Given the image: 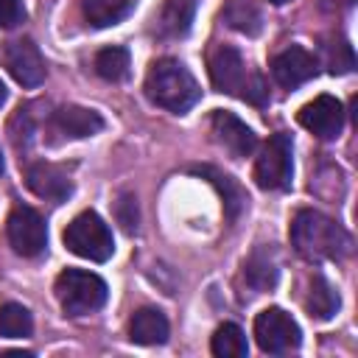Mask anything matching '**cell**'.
Instances as JSON below:
<instances>
[{"mask_svg": "<svg viewBox=\"0 0 358 358\" xmlns=\"http://www.w3.org/2000/svg\"><path fill=\"white\" fill-rule=\"evenodd\" d=\"M319 64H316V56L308 53L305 48L299 45H288L285 50H280L274 59H271V76L277 78L280 87L285 90H294L305 81H310L316 76Z\"/></svg>", "mask_w": 358, "mask_h": 358, "instance_id": "obj_10", "label": "cell"}, {"mask_svg": "<svg viewBox=\"0 0 358 358\" xmlns=\"http://www.w3.org/2000/svg\"><path fill=\"white\" fill-rule=\"evenodd\" d=\"M299 324L282 308H266L255 319V341L268 355H282L299 347Z\"/></svg>", "mask_w": 358, "mask_h": 358, "instance_id": "obj_7", "label": "cell"}, {"mask_svg": "<svg viewBox=\"0 0 358 358\" xmlns=\"http://www.w3.org/2000/svg\"><path fill=\"white\" fill-rule=\"evenodd\" d=\"M6 95H8V92H6V84H3V81H0V106H3V103H6Z\"/></svg>", "mask_w": 358, "mask_h": 358, "instance_id": "obj_28", "label": "cell"}, {"mask_svg": "<svg viewBox=\"0 0 358 358\" xmlns=\"http://www.w3.org/2000/svg\"><path fill=\"white\" fill-rule=\"evenodd\" d=\"M291 176H294V145L291 137L280 131L263 145L255 162V182L263 190H288Z\"/></svg>", "mask_w": 358, "mask_h": 358, "instance_id": "obj_6", "label": "cell"}, {"mask_svg": "<svg viewBox=\"0 0 358 358\" xmlns=\"http://www.w3.org/2000/svg\"><path fill=\"white\" fill-rule=\"evenodd\" d=\"M129 338L134 344L151 347V344H162L168 338V319L165 313H159L157 308H143L131 316L129 322Z\"/></svg>", "mask_w": 358, "mask_h": 358, "instance_id": "obj_16", "label": "cell"}, {"mask_svg": "<svg viewBox=\"0 0 358 358\" xmlns=\"http://www.w3.org/2000/svg\"><path fill=\"white\" fill-rule=\"evenodd\" d=\"M305 308H308V313H310L313 319H330V316L338 310V294L333 291V285H330L322 274H313V277H310Z\"/></svg>", "mask_w": 358, "mask_h": 358, "instance_id": "obj_18", "label": "cell"}, {"mask_svg": "<svg viewBox=\"0 0 358 358\" xmlns=\"http://www.w3.org/2000/svg\"><path fill=\"white\" fill-rule=\"evenodd\" d=\"M210 350H213V355H218V358H246L249 344H246L243 330H241L238 324L227 322V324H221V327L213 333Z\"/></svg>", "mask_w": 358, "mask_h": 358, "instance_id": "obj_21", "label": "cell"}, {"mask_svg": "<svg viewBox=\"0 0 358 358\" xmlns=\"http://www.w3.org/2000/svg\"><path fill=\"white\" fill-rule=\"evenodd\" d=\"M199 0H165L162 11L157 17V31L162 39H176L190 31V22L196 17Z\"/></svg>", "mask_w": 358, "mask_h": 358, "instance_id": "obj_15", "label": "cell"}, {"mask_svg": "<svg viewBox=\"0 0 358 358\" xmlns=\"http://www.w3.org/2000/svg\"><path fill=\"white\" fill-rule=\"evenodd\" d=\"M53 129L62 134V137H70V140H81V137H92L103 129V117L92 109H84V106H59L50 117Z\"/></svg>", "mask_w": 358, "mask_h": 358, "instance_id": "obj_14", "label": "cell"}, {"mask_svg": "<svg viewBox=\"0 0 358 358\" xmlns=\"http://www.w3.org/2000/svg\"><path fill=\"white\" fill-rule=\"evenodd\" d=\"M6 67L22 87H39L45 81V59L31 39L11 42L6 50Z\"/></svg>", "mask_w": 358, "mask_h": 358, "instance_id": "obj_12", "label": "cell"}, {"mask_svg": "<svg viewBox=\"0 0 358 358\" xmlns=\"http://www.w3.org/2000/svg\"><path fill=\"white\" fill-rule=\"evenodd\" d=\"M296 120L310 131L316 134L319 140H333L341 134V126H344V106L338 98L333 95H319L313 101H308L299 112H296Z\"/></svg>", "mask_w": 358, "mask_h": 358, "instance_id": "obj_9", "label": "cell"}, {"mask_svg": "<svg viewBox=\"0 0 358 358\" xmlns=\"http://www.w3.org/2000/svg\"><path fill=\"white\" fill-rule=\"evenodd\" d=\"M196 173L207 176V179L215 185V190H218V193H221V199H224L227 221H235V218L243 213V207H246V193L241 190V185H238L232 176H227V173H221L218 168H210V165L196 168Z\"/></svg>", "mask_w": 358, "mask_h": 358, "instance_id": "obj_17", "label": "cell"}, {"mask_svg": "<svg viewBox=\"0 0 358 358\" xmlns=\"http://www.w3.org/2000/svg\"><path fill=\"white\" fill-rule=\"evenodd\" d=\"M25 185L31 187V193H36L39 199H48L53 204L67 201L73 193V182H70L67 171L59 165H50V162L28 165L25 168Z\"/></svg>", "mask_w": 358, "mask_h": 358, "instance_id": "obj_11", "label": "cell"}, {"mask_svg": "<svg viewBox=\"0 0 358 358\" xmlns=\"http://www.w3.org/2000/svg\"><path fill=\"white\" fill-rule=\"evenodd\" d=\"M25 20L22 0H0V28H14Z\"/></svg>", "mask_w": 358, "mask_h": 358, "instance_id": "obj_26", "label": "cell"}, {"mask_svg": "<svg viewBox=\"0 0 358 358\" xmlns=\"http://www.w3.org/2000/svg\"><path fill=\"white\" fill-rule=\"evenodd\" d=\"M129 67H131V56L126 48L112 45L95 53V73L103 81H123L129 76Z\"/></svg>", "mask_w": 358, "mask_h": 358, "instance_id": "obj_22", "label": "cell"}, {"mask_svg": "<svg viewBox=\"0 0 358 358\" xmlns=\"http://www.w3.org/2000/svg\"><path fill=\"white\" fill-rule=\"evenodd\" d=\"M291 246L313 263L341 260L350 249L347 232L327 215L316 210H299L291 221Z\"/></svg>", "mask_w": 358, "mask_h": 358, "instance_id": "obj_1", "label": "cell"}, {"mask_svg": "<svg viewBox=\"0 0 358 358\" xmlns=\"http://www.w3.org/2000/svg\"><path fill=\"white\" fill-rule=\"evenodd\" d=\"M210 126H213L215 140H218V143H221V145H224L235 159L249 157V154L255 151V145H257L255 131H252L241 117H235L232 112H224V109L213 112Z\"/></svg>", "mask_w": 358, "mask_h": 358, "instance_id": "obj_13", "label": "cell"}, {"mask_svg": "<svg viewBox=\"0 0 358 358\" xmlns=\"http://www.w3.org/2000/svg\"><path fill=\"white\" fill-rule=\"evenodd\" d=\"M243 277H246V282H249L252 288L266 291V288H271V285L277 282V268H274V263H271L263 252H255V255L243 263Z\"/></svg>", "mask_w": 358, "mask_h": 358, "instance_id": "obj_24", "label": "cell"}, {"mask_svg": "<svg viewBox=\"0 0 358 358\" xmlns=\"http://www.w3.org/2000/svg\"><path fill=\"white\" fill-rule=\"evenodd\" d=\"M224 20L246 36H257L263 31V14L255 6V0H229L224 8Z\"/></svg>", "mask_w": 358, "mask_h": 358, "instance_id": "obj_19", "label": "cell"}, {"mask_svg": "<svg viewBox=\"0 0 358 358\" xmlns=\"http://www.w3.org/2000/svg\"><path fill=\"white\" fill-rule=\"evenodd\" d=\"M81 11L90 25L106 28L129 14V0H81Z\"/></svg>", "mask_w": 358, "mask_h": 358, "instance_id": "obj_20", "label": "cell"}, {"mask_svg": "<svg viewBox=\"0 0 358 358\" xmlns=\"http://www.w3.org/2000/svg\"><path fill=\"white\" fill-rule=\"evenodd\" d=\"M327 64H330V73H350L355 64L350 45L347 42H336V48L330 45L327 48Z\"/></svg>", "mask_w": 358, "mask_h": 358, "instance_id": "obj_25", "label": "cell"}, {"mask_svg": "<svg viewBox=\"0 0 358 358\" xmlns=\"http://www.w3.org/2000/svg\"><path fill=\"white\" fill-rule=\"evenodd\" d=\"M64 246L78 255V257H87L92 263H103L112 257L115 252V241H112V232L109 227L103 224V218L92 210L87 213H78L67 229H64Z\"/></svg>", "mask_w": 358, "mask_h": 358, "instance_id": "obj_5", "label": "cell"}, {"mask_svg": "<svg viewBox=\"0 0 358 358\" xmlns=\"http://www.w3.org/2000/svg\"><path fill=\"white\" fill-rule=\"evenodd\" d=\"M0 173H3V154H0Z\"/></svg>", "mask_w": 358, "mask_h": 358, "instance_id": "obj_30", "label": "cell"}, {"mask_svg": "<svg viewBox=\"0 0 358 358\" xmlns=\"http://www.w3.org/2000/svg\"><path fill=\"white\" fill-rule=\"evenodd\" d=\"M271 3H277V6H280V3H288V0H271Z\"/></svg>", "mask_w": 358, "mask_h": 358, "instance_id": "obj_29", "label": "cell"}, {"mask_svg": "<svg viewBox=\"0 0 358 358\" xmlns=\"http://www.w3.org/2000/svg\"><path fill=\"white\" fill-rule=\"evenodd\" d=\"M210 81H213V87L218 92L238 95V98L252 101L257 106H263L266 98H268L263 78L257 73H249L246 70L243 56L232 45H218L210 53Z\"/></svg>", "mask_w": 358, "mask_h": 358, "instance_id": "obj_3", "label": "cell"}, {"mask_svg": "<svg viewBox=\"0 0 358 358\" xmlns=\"http://www.w3.org/2000/svg\"><path fill=\"white\" fill-rule=\"evenodd\" d=\"M6 235H8L11 249L17 255H22V257H36L48 246L45 218L34 207H25V204H17L8 213V218H6Z\"/></svg>", "mask_w": 358, "mask_h": 358, "instance_id": "obj_8", "label": "cell"}, {"mask_svg": "<svg viewBox=\"0 0 358 358\" xmlns=\"http://www.w3.org/2000/svg\"><path fill=\"white\" fill-rule=\"evenodd\" d=\"M34 330V319L28 313V308L17 305V302H6L0 308V336L3 338H25Z\"/></svg>", "mask_w": 358, "mask_h": 358, "instance_id": "obj_23", "label": "cell"}, {"mask_svg": "<svg viewBox=\"0 0 358 358\" xmlns=\"http://www.w3.org/2000/svg\"><path fill=\"white\" fill-rule=\"evenodd\" d=\"M56 299L62 305V310L67 316H84V313H92L98 308H103L109 291H106V282L92 274V271H84V268H64L59 277H56Z\"/></svg>", "mask_w": 358, "mask_h": 358, "instance_id": "obj_4", "label": "cell"}, {"mask_svg": "<svg viewBox=\"0 0 358 358\" xmlns=\"http://www.w3.org/2000/svg\"><path fill=\"white\" fill-rule=\"evenodd\" d=\"M145 95L151 103L185 115L199 103L201 90L179 59H157L145 76Z\"/></svg>", "mask_w": 358, "mask_h": 358, "instance_id": "obj_2", "label": "cell"}, {"mask_svg": "<svg viewBox=\"0 0 358 358\" xmlns=\"http://www.w3.org/2000/svg\"><path fill=\"white\" fill-rule=\"evenodd\" d=\"M117 218L123 224L126 232H134L137 229V204H134V196L123 193L120 201H117Z\"/></svg>", "mask_w": 358, "mask_h": 358, "instance_id": "obj_27", "label": "cell"}]
</instances>
